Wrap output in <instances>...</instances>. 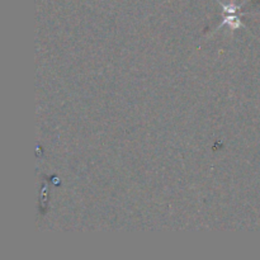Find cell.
<instances>
[{"label":"cell","instance_id":"cell-1","mask_svg":"<svg viewBox=\"0 0 260 260\" xmlns=\"http://www.w3.org/2000/svg\"><path fill=\"white\" fill-rule=\"evenodd\" d=\"M222 18H223L222 22L220 23V25L217 27V29L222 28L223 25H229L231 30H236V29H240V28L245 27V24L241 22L240 14H238V13H225V15H223Z\"/></svg>","mask_w":260,"mask_h":260}]
</instances>
